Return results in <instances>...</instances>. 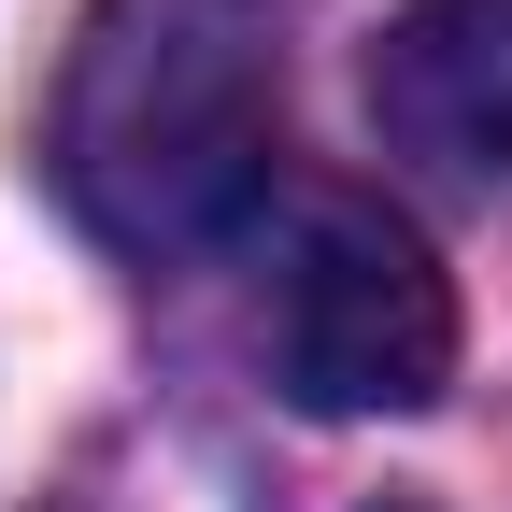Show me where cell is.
<instances>
[{
	"instance_id": "obj_2",
	"label": "cell",
	"mask_w": 512,
	"mask_h": 512,
	"mask_svg": "<svg viewBox=\"0 0 512 512\" xmlns=\"http://www.w3.org/2000/svg\"><path fill=\"white\" fill-rule=\"evenodd\" d=\"M271 384L299 413H427L456 384V285L384 200H313L271 271Z\"/></svg>"
},
{
	"instance_id": "obj_1",
	"label": "cell",
	"mask_w": 512,
	"mask_h": 512,
	"mask_svg": "<svg viewBox=\"0 0 512 512\" xmlns=\"http://www.w3.org/2000/svg\"><path fill=\"white\" fill-rule=\"evenodd\" d=\"M285 157V0H86L43 100V171L86 242L200 256Z\"/></svg>"
},
{
	"instance_id": "obj_4",
	"label": "cell",
	"mask_w": 512,
	"mask_h": 512,
	"mask_svg": "<svg viewBox=\"0 0 512 512\" xmlns=\"http://www.w3.org/2000/svg\"><path fill=\"white\" fill-rule=\"evenodd\" d=\"M370 512H427V498H370Z\"/></svg>"
},
{
	"instance_id": "obj_3",
	"label": "cell",
	"mask_w": 512,
	"mask_h": 512,
	"mask_svg": "<svg viewBox=\"0 0 512 512\" xmlns=\"http://www.w3.org/2000/svg\"><path fill=\"white\" fill-rule=\"evenodd\" d=\"M370 128L427 185H512V0H413V15H384Z\"/></svg>"
}]
</instances>
